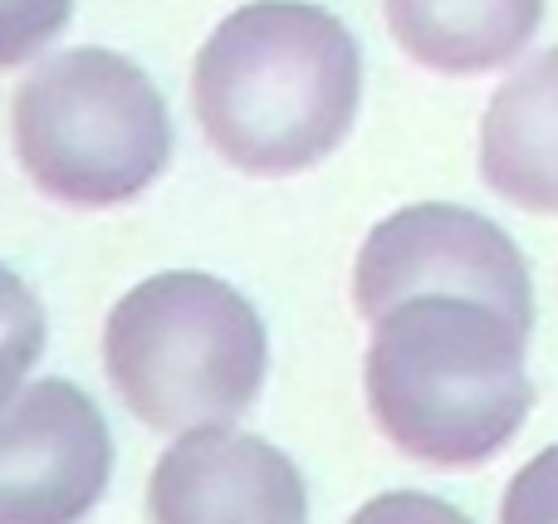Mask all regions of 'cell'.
Instances as JSON below:
<instances>
[{
  "label": "cell",
  "mask_w": 558,
  "mask_h": 524,
  "mask_svg": "<svg viewBox=\"0 0 558 524\" xmlns=\"http://www.w3.org/2000/svg\"><path fill=\"white\" fill-rule=\"evenodd\" d=\"M520 319L471 294H412L373 319L363 388L397 451L446 471L485 466L534 407Z\"/></svg>",
  "instance_id": "1"
},
{
  "label": "cell",
  "mask_w": 558,
  "mask_h": 524,
  "mask_svg": "<svg viewBox=\"0 0 558 524\" xmlns=\"http://www.w3.org/2000/svg\"><path fill=\"white\" fill-rule=\"evenodd\" d=\"M363 98V54L333 10L251 0L226 15L192 69L206 143L251 176H294L348 137Z\"/></svg>",
  "instance_id": "2"
},
{
  "label": "cell",
  "mask_w": 558,
  "mask_h": 524,
  "mask_svg": "<svg viewBox=\"0 0 558 524\" xmlns=\"http://www.w3.org/2000/svg\"><path fill=\"white\" fill-rule=\"evenodd\" d=\"M104 368L153 431L231 427L270 373V333L255 304L202 270H162L113 304Z\"/></svg>",
  "instance_id": "3"
},
{
  "label": "cell",
  "mask_w": 558,
  "mask_h": 524,
  "mask_svg": "<svg viewBox=\"0 0 558 524\" xmlns=\"http://www.w3.org/2000/svg\"><path fill=\"white\" fill-rule=\"evenodd\" d=\"M10 127L29 182L69 206H123L172 162L162 88L98 45L45 59L15 88Z\"/></svg>",
  "instance_id": "4"
},
{
  "label": "cell",
  "mask_w": 558,
  "mask_h": 524,
  "mask_svg": "<svg viewBox=\"0 0 558 524\" xmlns=\"http://www.w3.org/2000/svg\"><path fill=\"white\" fill-rule=\"evenodd\" d=\"M412 294H471L534 329V280L520 245L471 206H402L367 231L353 270V300L377 319Z\"/></svg>",
  "instance_id": "5"
},
{
  "label": "cell",
  "mask_w": 558,
  "mask_h": 524,
  "mask_svg": "<svg viewBox=\"0 0 558 524\" xmlns=\"http://www.w3.org/2000/svg\"><path fill=\"white\" fill-rule=\"evenodd\" d=\"M113 476L98 402L45 378L0 412V524H78Z\"/></svg>",
  "instance_id": "6"
},
{
  "label": "cell",
  "mask_w": 558,
  "mask_h": 524,
  "mask_svg": "<svg viewBox=\"0 0 558 524\" xmlns=\"http://www.w3.org/2000/svg\"><path fill=\"white\" fill-rule=\"evenodd\" d=\"M147 510L153 524H308V490L265 437L196 427L162 451Z\"/></svg>",
  "instance_id": "7"
},
{
  "label": "cell",
  "mask_w": 558,
  "mask_h": 524,
  "mask_svg": "<svg viewBox=\"0 0 558 524\" xmlns=\"http://www.w3.org/2000/svg\"><path fill=\"white\" fill-rule=\"evenodd\" d=\"M481 176L520 211L558 216V45L495 88L481 118Z\"/></svg>",
  "instance_id": "8"
},
{
  "label": "cell",
  "mask_w": 558,
  "mask_h": 524,
  "mask_svg": "<svg viewBox=\"0 0 558 524\" xmlns=\"http://www.w3.org/2000/svg\"><path fill=\"white\" fill-rule=\"evenodd\" d=\"M544 0H387L392 39L436 74H490L520 59Z\"/></svg>",
  "instance_id": "9"
},
{
  "label": "cell",
  "mask_w": 558,
  "mask_h": 524,
  "mask_svg": "<svg viewBox=\"0 0 558 524\" xmlns=\"http://www.w3.org/2000/svg\"><path fill=\"white\" fill-rule=\"evenodd\" d=\"M45 304L35 300L25 280L15 270L0 265V412L10 407V398L20 392V382L29 378V368L45 353Z\"/></svg>",
  "instance_id": "10"
},
{
  "label": "cell",
  "mask_w": 558,
  "mask_h": 524,
  "mask_svg": "<svg viewBox=\"0 0 558 524\" xmlns=\"http://www.w3.org/2000/svg\"><path fill=\"white\" fill-rule=\"evenodd\" d=\"M74 15V0H0V69L35 59Z\"/></svg>",
  "instance_id": "11"
},
{
  "label": "cell",
  "mask_w": 558,
  "mask_h": 524,
  "mask_svg": "<svg viewBox=\"0 0 558 524\" xmlns=\"http://www.w3.org/2000/svg\"><path fill=\"white\" fill-rule=\"evenodd\" d=\"M500 524H558V441L514 471Z\"/></svg>",
  "instance_id": "12"
},
{
  "label": "cell",
  "mask_w": 558,
  "mask_h": 524,
  "mask_svg": "<svg viewBox=\"0 0 558 524\" xmlns=\"http://www.w3.org/2000/svg\"><path fill=\"white\" fill-rule=\"evenodd\" d=\"M348 524H475L465 510H456L451 500L426 496V490H387L373 496Z\"/></svg>",
  "instance_id": "13"
}]
</instances>
